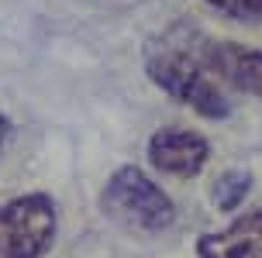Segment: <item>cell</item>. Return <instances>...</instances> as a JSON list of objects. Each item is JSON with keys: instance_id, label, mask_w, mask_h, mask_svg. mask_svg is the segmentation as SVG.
<instances>
[{"instance_id": "cell-5", "label": "cell", "mask_w": 262, "mask_h": 258, "mask_svg": "<svg viewBox=\"0 0 262 258\" xmlns=\"http://www.w3.org/2000/svg\"><path fill=\"white\" fill-rule=\"evenodd\" d=\"M210 158V142L190 128H159L148 138V162L176 179H193Z\"/></svg>"}, {"instance_id": "cell-6", "label": "cell", "mask_w": 262, "mask_h": 258, "mask_svg": "<svg viewBox=\"0 0 262 258\" xmlns=\"http://www.w3.org/2000/svg\"><path fill=\"white\" fill-rule=\"evenodd\" d=\"M196 258H262V206L196 238Z\"/></svg>"}, {"instance_id": "cell-9", "label": "cell", "mask_w": 262, "mask_h": 258, "mask_svg": "<svg viewBox=\"0 0 262 258\" xmlns=\"http://www.w3.org/2000/svg\"><path fill=\"white\" fill-rule=\"evenodd\" d=\"M7 138H11V117L0 114V148L7 145Z\"/></svg>"}, {"instance_id": "cell-2", "label": "cell", "mask_w": 262, "mask_h": 258, "mask_svg": "<svg viewBox=\"0 0 262 258\" xmlns=\"http://www.w3.org/2000/svg\"><path fill=\"white\" fill-rule=\"evenodd\" d=\"M100 210L107 220L135 234H162L176 220V203L145 169L121 166L100 190Z\"/></svg>"}, {"instance_id": "cell-3", "label": "cell", "mask_w": 262, "mask_h": 258, "mask_svg": "<svg viewBox=\"0 0 262 258\" xmlns=\"http://www.w3.org/2000/svg\"><path fill=\"white\" fill-rule=\"evenodd\" d=\"M55 231L59 206L49 193H25L0 203V258H45Z\"/></svg>"}, {"instance_id": "cell-4", "label": "cell", "mask_w": 262, "mask_h": 258, "mask_svg": "<svg viewBox=\"0 0 262 258\" xmlns=\"http://www.w3.org/2000/svg\"><path fill=\"white\" fill-rule=\"evenodd\" d=\"M183 38L190 55L207 76H217L224 83H231L235 90L262 97V49H249V45L224 38H207V35L190 31V28H183Z\"/></svg>"}, {"instance_id": "cell-7", "label": "cell", "mask_w": 262, "mask_h": 258, "mask_svg": "<svg viewBox=\"0 0 262 258\" xmlns=\"http://www.w3.org/2000/svg\"><path fill=\"white\" fill-rule=\"evenodd\" d=\"M249 193H252V172H245V169H228L210 186V203L217 206L221 214H231V210H238V206L249 200Z\"/></svg>"}, {"instance_id": "cell-1", "label": "cell", "mask_w": 262, "mask_h": 258, "mask_svg": "<svg viewBox=\"0 0 262 258\" xmlns=\"http://www.w3.org/2000/svg\"><path fill=\"white\" fill-rule=\"evenodd\" d=\"M145 76L166 90L172 100L186 103L207 121H224L231 117V100L221 93V86L196 65V59L186 49L183 28H172L145 49Z\"/></svg>"}, {"instance_id": "cell-8", "label": "cell", "mask_w": 262, "mask_h": 258, "mask_svg": "<svg viewBox=\"0 0 262 258\" xmlns=\"http://www.w3.org/2000/svg\"><path fill=\"white\" fill-rule=\"evenodd\" d=\"M207 7H214L224 17L235 21H249V25H262V0H204Z\"/></svg>"}]
</instances>
